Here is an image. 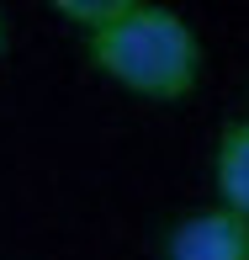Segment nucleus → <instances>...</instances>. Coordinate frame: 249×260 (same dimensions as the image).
Returning a JSON list of instances; mask_svg holds the SVG:
<instances>
[{
  "label": "nucleus",
  "mask_w": 249,
  "mask_h": 260,
  "mask_svg": "<svg viewBox=\"0 0 249 260\" xmlns=\"http://www.w3.org/2000/svg\"><path fill=\"white\" fill-rule=\"evenodd\" d=\"M80 43H85V64L101 80L159 106L186 101L201 85V64H207L196 27L181 11L154 6V0H127L117 21H106Z\"/></svg>",
  "instance_id": "f257e3e1"
},
{
  "label": "nucleus",
  "mask_w": 249,
  "mask_h": 260,
  "mask_svg": "<svg viewBox=\"0 0 249 260\" xmlns=\"http://www.w3.org/2000/svg\"><path fill=\"white\" fill-rule=\"evenodd\" d=\"M164 260H249V218L196 207L164 229Z\"/></svg>",
  "instance_id": "f03ea898"
},
{
  "label": "nucleus",
  "mask_w": 249,
  "mask_h": 260,
  "mask_svg": "<svg viewBox=\"0 0 249 260\" xmlns=\"http://www.w3.org/2000/svg\"><path fill=\"white\" fill-rule=\"evenodd\" d=\"M212 186H218V207L249 218V117L223 122L212 144Z\"/></svg>",
  "instance_id": "7ed1b4c3"
},
{
  "label": "nucleus",
  "mask_w": 249,
  "mask_h": 260,
  "mask_svg": "<svg viewBox=\"0 0 249 260\" xmlns=\"http://www.w3.org/2000/svg\"><path fill=\"white\" fill-rule=\"evenodd\" d=\"M122 6L127 0H53V16H64L80 38H90V32H101L106 21L122 16Z\"/></svg>",
  "instance_id": "20e7f679"
},
{
  "label": "nucleus",
  "mask_w": 249,
  "mask_h": 260,
  "mask_svg": "<svg viewBox=\"0 0 249 260\" xmlns=\"http://www.w3.org/2000/svg\"><path fill=\"white\" fill-rule=\"evenodd\" d=\"M6 43H11V27H6V11H0V53H6Z\"/></svg>",
  "instance_id": "39448f33"
}]
</instances>
